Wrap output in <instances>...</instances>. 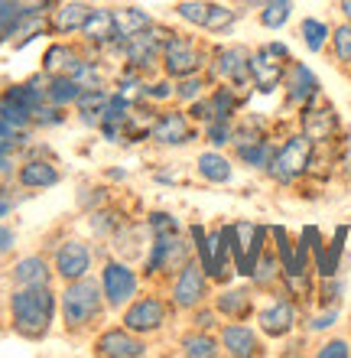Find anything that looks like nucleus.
<instances>
[{"label": "nucleus", "instance_id": "23", "mask_svg": "<svg viewBox=\"0 0 351 358\" xmlns=\"http://www.w3.org/2000/svg\"><path fill=\"white\" fill-rule=\"evenodd\" d=\"M82 59H85V49H82L78 39L49 36L46 49L39 56V72H46V76H72Z\"/></svg>", "mask_w": 351, "mask_h": 358}, {"label": "nucleus", "instance_id": "1", "mask_svg": "<svg viewBox=\"0 0 351 358\" xmlns=\"http://www.w3.org/2000/svg\"><path fill=\"white\" fill-rule=\"evenodd\" d=\"M59 322V290L49 287H10L7 329L23 342H46Z\"/></svg>", "mask_w": 351, "mask_h": 358}, {"label": "nucleus", "instance_id": "38", "mask_svg": "<svg viewBox=\"0 0 351 358\" xmlns=\"http://www.w3.org/2000/svg\"><path fill=\"white\" fill-rule=\"evenodd\" d=\"M293 0H264V7L257 10V23L264 29H283L293 20Z\"/></svg>", "mask_w": 351, "mask_h": 358}, {"label": "nucleus", "instance_id": "39", "mask_svg": "<svg viewBox=\"0 0 351 358\" xmlns=\"http://www.w3.org/2000/svg\"><path fill=\"white\" fill-rule=\"evenodd\" d=\"M143 225H147L150 238L186 231V225H182V218L176 215V212H170V208H147V212H143Z\"/></svg>", "mask_w": 351, "mask_h": 358}, {"label": "nucleus", "instance_id": "18", "mask_svg": "<svg viewBox=\"0 0 351 358\" xmlns=\"http://www.w3.org/2000/svg\"><path fill=\"white\" fill-rule=\"evenodd\" d=\"M218 342L221 355L228 358H260L267 352L260 329L251 326L247 320H225L218 326Z\"/></svg>", "mask_w": 351, "mask_h": 358}, {"label": "nucleus", "instance_id": "40", "mask_svg": "<svg viewBox=\"0 0 351 358\" xmlns=\"http://www.w3.org/2000/svg\"><path fill=\"white\" fill-rule=\"evenodd\" d=\"M345 293H348V283H345L342 273L319 277V280H315V306H342Z\"/></svg>", "mask_w": 351, "mask_h": 358}, {"label": "nucleus", "instance_id": "3", "mask_svg": "<svg viewBox=\"0 0 351 358\" xmlns=\"http://www.w3.org/2000/svg\"><path fill=\"white\" fill-rule=\"evenodd\" d=\"M192 257H195V251H192L189 235H186V231H176V235L150 238L147 248H143L140 261H137V267H140L143 280L150 283V287H166L182 267L189 264Z\"/></svg>", "mask_w": 351, "mask_h": 358}, {"label": "nucleus", "instance_id": "13", "mask_svg": "<svg viewBox=\"0 0 351 358\" xmlns=\"http://www.w3.org/2000/svg\"><path fill=\"white\" fill-rule=\"evenodd\" d=\"M166 296H170L172 310L179 313V316H186V313H192L195 306H202V303L211 300V293H215V283H211V277L205 273V267L192 257L189 264L182 267L176 277H172L166 287Z\"/></svg>", "mask_w": 351, "mask_h": 358}, {"label": "nucleus", "instance_id": "34", "mask_svg": "<svg viewBox=\"0 0 351 358\" xmlns=\"http://www.w3.org/2000/svg\"><path fill=\"white\" fill-rule=\"evenodd\" d=\"M78 94H82V85H78L72 76H49L46 78V101L72 111L78 101Z\"/></svg>", "mask_w": 351, "mask_h": 358}, {"label": "nucleus", "instance_id": "7", "mask_svg": "<svg viewBox=\"0 0 351 358\" xmlns=\"http://www.w3.org/2000/svg\"><path fill=\"white\" fill-rule=\"evenodd\" d=\"M98 283H101V293H105V303L111 316H121V310L133 296L143 293V273L137 267V261L121 255H105L101 264H98Z\"/></svg>", "mask_w": 351, "mask_h": 358}, {"label": "nucleus", "instance_id": "54", "mask_svg": "<svg viewBox=\"0 0 351 358\" xmlns=\"http://www.w3.org/2000/svg\"><path fill=\"white\" fill-rule=\"evenodd\" d=\"M231 3H237L241 10H260L264 7V0H231Z\"/></svg>", "mask_w": 351, "mask_h": 358}, {"label": "nucleus", "instance_id": "52", "mask_svg": "<svg viewBox=\"0 0 351 358\" xmlns=\"http://www.w3.org/2000/svg\"><path fill=\"white\" fill-rule=\"evenodd\" d=\"M105 179H107V182H127V179H130V170L111 166V170H105Z\"/></svg>", "mask_w": 351, "mask_h": 358}, {"label": "nucleus", "instance_id": "55", "mask_svg": "<svg viewBox=\"0 0 351 358\" xmlns=\"http://www.w3.org/2000/svg\"><path fill=\"white\" fill-rule=\"evenodd\" d=\"M335 7H338L342 20H348V23H351V0H335Z\"/></svg>", "mask_w": 351, "mask_h": 358}, {"label": "nucleus", "instance_id": "43", "mask_svg": "<svg viewBox=\"0 0 351 358\" xmlns=\"http://www.w3.org/2000/svg\"><path fill=\"white\" fill-rule=\"evenodd\" d=\"M211 88V78L205 76V72H199V76H186V78H176V104H182V108H189L192 101H199L202 94Z\"/></svg>", "mask_w": 351, "mask_h": 358}, {"label": "nucleus", "instance_id": "24", "mask_svg": "<svg viewBox=\"0 0 351 358\" xmlns=\"http://www.w3.org/2000/svg\"><path fill=\"white\" fill-rule=\"evenodd\" d=\"M88 13H91V3H88V0H59L56 7L49 10V36L78 39Z\"/></svg>", "mask_w": 351, "mask_h": 358}, {"label": "nucleus", "instance_id": "53", "mask_svg": "<svg viewBox=\"0 0 351 358\" xmlns=\"http://www.w3.org/2000/svg\"><path fill=\"white\" fill-rule=\"evenodd\" d=\"M23 7V0H0V17H10V13H17Z\"/></svg>", "mask_w": 351, "mask_h": 358}, {"label": "nucleus", "instance_id": "20", "mask_svg": "<svg viewBox=\"0 0 351 358\" xmlns=\"http://www.w3.org/2000/svg\"><path fill=\"white\" fill-rule=\"evenodd\" d=\"M117 39V27H114V7L107 3H91L85 27L78 33V43L85 49V56H105L107 46Z\"/></svg>", "mask_w": 351, "mask_h": 358}, {"label": "nucleus", "instance_id": "49", "mask_svg": "<svg viewBox=\"0 0 351 358\" xmlns=\"http://www.w3.org/2000/svg\"><path fill=\"white\" fill-rule=\"evenodd\" d=\"M150 179L156 182V186H182V182H186L182 170H176L172 163H160V166H153Z\"/></svg>", "mask_w": 351, "mask_h": 358}, {"label": "nucleus", "instance_id": "21", "mask_svg": "<svg viewBox=\"0 0 351 358\" xmlns=\"http://www.w3.org/2000/svg\"><path fill=\"white\" fill-rule=\"evenodd\" d=\"M3 277H7L10 287H49V283H59L46 251H29V255L13 257L10 267L3 271Z\"/></svg>", "mask_w": 351, "mask_h": 358}, {"label": "nucleus", "instance_id": "51", "mask_svg": "<svg viewBox=\"0 0 351 358\" xmlns=\"http://www.w3.org/2000/svg\"><path fill=\"white\" fill-rule=\"evenodd\" d=\"M17 206H20V202L13 196H3V192H0V222L13 215V208H17Z\"/></svg>", "mask_w": 351, "mask_h": 358}, {"label": "nucleus", "instance_id": "32", "mask_svg": "<svg viewBox=\"0 0 351 358\" xmlns=\"http://www.w3.org/2000/svg\"><path fill=\"white\" fill-rule=\"evenodd\" d=\"M241 17H244V10L237 7V3H228V0H211L209 20H205V29H202V33H205V36H211V39L231 36Z\"/></svg>", "mask_w": 351, "mask_h": 358}, {"label": "nucleus", "instance_id": "9", "mask_svg": "<svg viewBox=\"0 0 351 358\" xmlns=\"http://www.w3.org/2000/svg\"><path fill=\"white\" fill-rule=\"evenodd\" d=\"M209 56H211V43L179 29V33L163 46L160 72L170 76L172 82H176V78H186V76H199V72L209 69Z\"/></svg>", "mask_w": 351, "mask_h": 358}, {"label": "nucleus", "instance_id": "16", "mask_svg": "<svg viewBox=\"0 0 351 358\" xmlns=\"http://www.w3.org/2000/svg\"><path fill=\"white\" fill-rule=\"evenodd\" d=\"M66 179L62 166H59L56 153H33V157H20L17 173H13V182H17L23 192H49L56 189L59 182Z\"/></svg>", "mask_w": 351, "mask_h": 358}, {"label": "nucleus", "instance_id": "10", "mask_svg": "<svg viewBox=\"0 0 351 358\" xmlns=\"http://www.w3.org/2000/svg\"><path fill=\"white\" fill-rule=\"evenodd\" d=\"M202 137V127L189 117L182 104H166L156 111V121L150 127L147 143L156 150H186Z\"/></svg>", "mask_w": 351, "mask_h": 358}, {"label": "nucleus", "instance_id": "35", "mask_svg": "<svg viewBox=\"0 0 351 358\" xmlns=\"http://www.w3.org/2000/svg\"><path fill=\"white\" fill-rule=\"evenodd\" d=\"M140 101H150V104H156V108L176 104V82H172L170 76H163V72L147 76V82H143V88H140Z\"/></svg>", "mask_w": 351, "mask_h": 358}, {"label": "nucleus", "instance_id": "33", "mask_svg": "<svg viewBox=\"0 0 351 358\" xmlns=\"http://www.w3.org/2000/svg\"><path fill=\"white\" fill-rule=\"evenodd\" d=\"M329 36H332V27H329L325 20L306 17L303 23H299V43H303L306 52H313V56H319V52L329 49Z\"/></svg>", "mask_w": 351, "mask_h": 358}, {"label": "nucleus", "instance_id": "27", "mask_svg": "<svg viewBox=\"0 0 351 358\" xmlns=\"http://www.w3.org/2000/svg\"><path fill=\"white\" fill-rule=\"evenodd\" d=\"M195 176L209 186H228L234 182V157H228L218 147H205L195 157Z\"/></svg>", "mask_w": 351, "mask_h": 358}, {"label": "nucleus", "instance_id": "8", "mask_svg": "<svg viewBox=\"0 0 351 358\" xmlns=\"http://www.w3.org/2000/svg\"><path fill=\"white\" fill-rule=\"evenodd\" d=\"M205 76L211 78V85L225 82V85L254 98V85H251V46H244V43H211Z\"/></svg>", "mask_w": 351, "mask_h": 358}, {"label": "nucleus", "instance_id": "48", "mask_svg": "<svg viewBox=\"0 0 351 358\" xmlns=\"http://www.w3.org/2000/svg\"><path fill=\"white\" fill-rule=\"evenodd\" d=\"M315 358H351V342L335 336V339H325L319 349H315Z\"/></svg>", "mask_w": 351, "mask_h": 358}, {"label": "nucleus", "instance_id": "31", "mask_svg": "<svg viewBox=\"0 0 351 358\" xmlns=\"http://www.w3.org/2000/svg\"><path fill=\"white\" fill-rule=\"evenodd\" d=\"M247 283H251L257 293L280 290V283H283V267H280V257H276V251L270 245H267V251L260 255V261L254 264V271H251Z\"/></svg>", "mask_w": 351, "mask_h": 358}, {"label": "nucleus", "instance_id": "25", "mask_svg": "<svg viewBox=\"0 0 351 358\" xmlns=\"http://www.w3.org/2000/svg\"><path fill=\"white\" fill-rule=\"evenodd\" d=\"M274 150H276V134L231 143V157H234V163H241V166L251 170V173H267L270 160H274Z\"/></svg>", "mask_w": 351, "mask_h": 358}, {"label": "nucleus", "instance_id": "14", "mask_svg": "<svg viewBox=\"0 0 351 358\" xmlns=\"http://www.w3.org/2000/svg\"><path fill=\"white\" fill-rule=\"evenodd\" d=\"M296 131H303L315 147H329V143H335L338 137H342L345 124H342L338 108H335L332 101L319 98V101L306 104V108L296 111Z\"/></svg>", "mask_w": 351, "mask_h": 358}, {"label": "nucleus", "instance_id": "19", "mask_svg": "<svg viewBox=\"0 0 351 358\" xmlns=\"http://www.w3.org/2000/svg\"><path fill=\"white\" fill-rule=\"evenodd\" d=\"M286 62H290V59L276 56L267 43L264 46H257V49H251V85H254V94L270 98V94L280 92L283 76H286Z\"/></svg>", "mask_w": 351, "mask_h": 358}, {"label": "nucleus", "instance_id": "15", "mask_svg": "<svg viewBox=\"0 0 351 358\" xmlns=\"http://www.w3.org/2000/svg\"><path fill=\"white\" fill-rule=\"evenodd\" d=\"M91 355L98 358H143L150 355V339L130 332L124 322H111L91 336Z\"/></svg>", "mask_w": 351, "mask_h": 358}, {"label": "nucleus", "instance_id": "45", "mask_svg": "<svg viewBox=\"0 0 351 358\" xmlns=\"http://www.w3.org/2000/svg\"><path fill=\"white\" fill-rule=\"evenodd\" d=\"M202 141L218 150H231L234 143V121H209L202 127Z\"/></svg>", "mask_w": 351, "mask_h": 358}, {"label": "nucleus", "instance_id": "22", "mask_svg": "<svg viewBox=\"0 0 351 358\" xmlns=\"http://www.w3.org/2000/svg\"><path fill=\"white\" fill-rule=\"evenodd\" d=\"M211 306L218 310L221 320H251L257 313V290L251 283H221L211 293Z\"/></svg>", "mask_w": 351, "mask_h": 358}, {"label": "nucleus", "instance_id": "26", "mask_svg": "<svg viewBox=\"0 0 351 358\" xmlns=\"http://www.w3.org/2000/svg\"><path fill=\"white\" fill-rule=\"evenodd\" d=\"M85 231L91 241H98V245H107L111 241V235H114L117 228L130 218V212L121 206V202H107V206L95 208V212H85Z\"/></svg>", "mask_w": 351, "mask_h": 358}, {"label": "nucleus", "instance_id": "12", "mask_svg": "<svg viewBox=\"0 0 351 358\" xmlns=\"http://www.w3.org/2000/svg\"><path fill=\"white\" fill-rule=\"evenodd\" d=\"M225 231H228L231 255H234V273L241 280H247L260 255L267 251V245H270V225L237 218V222H225Z\"/></svg>", "mask_w": 351, "mask_h": 358}, {"label": "nucleus", "instance_id": "36", "mask_svg": "<svg viewBox=\"0 0 351 358\" xmlns=\"http://www.w3.org/2000/svg\"><path fill=\"white\" fill-rule=\"evenodd\" d=\"M209 7H211V0H176L172 3V20H179L182 27L202 33L205 20H209Z\"/></svg>", "mask_w": 351, "mask_h": 358}, {"label": "nucleus", "instance_id": "46", "mask_svg": "<svg viewBox=\"0 0 351 358\" xmlns=\"http://www.w3.org/2000/svg\"><path fill=\"white\" fill-rule=\"evenodd\" d=\"M221 316H218V310L211 306V300L209 303H202V306H195L192 313H186V326H192V329H205V332H218V326H221Z\"/></svg>", "mask_w": 351, "mask_h": 358}, {"label": "nucleus", "instance_id": "50", "mask_svg": "<svg viewBox=\"0 0 351 358\" xmlns=\"http://www.w3.org/2000/svg\"><path fill=\"white\" fill-rule=\"evenodd\" d=\"M17 241H20L17 228L7 225V218H3V222H0V257L13 255V251H17Z\"/></svg>", "mask_w": 351, "mask_h": 358}, {"label": "nucleus", "instance_id": "57", "mask_svg": "<svg viewBox=\"0 0 351 358\" xmlns=\"http://www.w3.org/2000/svg\"><path fill=\"white\" fill-rule=\"evenodd\" d=\"M0 280H7V277H3V271H0Z\"/></svg>", "mask_w": 351, "mask_h": 358}, {"label": "nucleus", "instance_id": "42", "mask_svg": "<svg viewBox=\"0 0 351 358\" xmlns=\"http://www.w3.org/2000/svg\"><path fill=\"white\" fill-rule=\"evenodd\" d=\"M68 117H72V111L68 108H59V104L46 101L39 104V111L33 114V131L36 134H49V131H59V127H66Z\"/></svg>", "mask_w": 351, "mask_h": 358}, {"label": "nucleus", "instance_id": "5", "mask_svg": "<svg viewBox=\"0 0 351 358\" xmlns=\"http://www.w3.org/2000/svg\"><path fill=\"white\" fill-rule=\"evenodd\" d=\"M313 157H315V143L306 137L303 131H286L280 141H276V150H274V160L267 166L264 176L274 182V186H283V189H293L299 182L309 179V166H313Z\"/></svg>", "mask_w": 351, "mask_h": 358}, {"label": "nucleus", "instance_id": "17", "mask_svg": "<svg viewBox=\"0 0 351 358\" xmlns=\"http://www.w3.org/2000/svg\"><path fill=\"white\" fill-rule=\"evenodd\" d=\"M280 92H283L286 111L296 114L299 108H306V104H313V101H319V98H322V82H319V76H315L306 62L290 59V62H286V76H283Z\"/></svg>", "mask_w": 351, "mask_h": 358}, {"label": "nucleus", "instance_id": "56", "mask_svg": "<svg viewBox=\"0 0 351 358\" xmlns=\"http://www.w3.org/2000/svg\"><path fill=\"white\" fill-rule=\"evenodd\" d=\"M7 322V293H0V326Z\"/></svg>", "mask_w": 351, "mask_h": 358}, {"label": "nucleus", "instance_id": "37", "mask_svg": "<svg viewBox=\"0 0 351 358\" xmlns=\"http://www.w3.org/2000/svg\"><path fill=\"white\" fill-rule=\"evenodd\" d=\"M342 320V306H315L313 313H303V326L299 329L306 336H322V332H332Z\"/></svg>", "mask_w": 351, "mask_h": 358}, {"label": "nucleus", "instance_id": "47", "mask_svg": "<svg viewBox=\"0 0 351 358\" xmlns=\"http://www.w3.org/2000/svg\"><path fill=\"white\" fill-rule=\"evenodd\" d=\"M0 117H3L10 127H17V131L33 127V114H29L27 108H20V104H13L7 94H0Z\"/></svg>", "mask_w": 351, "mask_h": 358}, {"label": "nucleus", "instance_id": "11", "mask_svg": "<svg viewBox=\"0 0 351 358\" xmlns=\"http://www.w3.org/2000/svg\"><path fill=\"white\" fill-rule=\"evenodd\" d=\"M264 296H270V300L264 306H257V313H254L260 336L264 339H276V342L293 339L296 332H299V326H303V306L283 290L264 293Z\"/></svg>", "mask_w": 351, "mask_h": 358}, {"label": "nucleus", "instance_id": "44", "mask_svg": "<svg viewBox=\"0 0 351 358\" xmlns=\"http://www.w3.org/2000/svg\"><path fill=\"white\" fill-rule=\"evenodd\" d=\"M75 202H78V208H82V215H85V212H95V208L114 202V192H111L107 182H101V186L91 182V186H82V192L75 196Z\"/></svg>", "mask_w": 351, "mask_h": 358}, {"label": "nucleus", "instance_id": "30", "mask_svg": "<svg viewBox=\"0 0 351 358\" xmlns=\"http://www.w3.org/2000/svg\"><path fill=\"white\" fill-rule=\"evenodd\" d=\"M156 23L150 10H143L140 3H117L114 7V27H117V39L114 43H124V39L137 36L143 29H150Z\"/></svg>", "mask_w": 351, "mask_h": 358}, {"label": "nucleus", "instance_id": "41", "mask_svg": "<svg viewBox=\"0 0 351 358\" xmlns=\"http://www.w3.org/2000/svg\"><path fill=\"white\" fill-rule=\"evenodd\" d=\"M329 52H332V62L338 69H348L351 72V23L342 20L332 27V36H329Z\"/></svg>", "mask_w": 351, "mask_h": 358}, {"label": "nucleus", "instance_id": "6", "mask_svg": "<svg viewBox=\"0 0 351 358\" xmlns=\"http://www.w3.org/2000/svg\"><path fill=\"white\" fill-rule=\"evenodd\" d=\"M176 316H179V313L172 310L166 290H163V287H150V290H143L140 296H133V300L124 306L117 322H124L130 332H137V336L153 342L170 329Z\"/></svg>", "mask_w": 351, "mask_h": 358}, {"label": "nucleus", "instance_id": "29", "mask_svg": "<svg viewBox=\"0 0 351 358\" xmlns=\"http://www.w3.org/2000/svg\"><path fill=\"white\" fill-rule=\"evenodd\" d=\"M107 94H111V85H101V88H82V94H78L75 108H72V117H75L85 131L95 134L98 124H101V111H105L107 104Z\"/></svg>", "mask_w": 351, "mask_h": 358}, {"label": "nucleus", "instance_id": "4", "mask_svg": "<svg viewBox=\"0 0 351 358\" xmlns=\"http://www.w3.org/2000/svg\"><path fill=\"white\" fill-rule=\"evenodd\" d=\"M105 255L107 245H98L88 235H59L49 241V261H52L59 283L82 280L88 273H95L98 261Z\"/></svg>", "mask_w": 351, "mask_h": 358}, {"label": "nucleus", "instance_id": "28", "mask_svg": "<svg viewBox=\"0 0 351 358\" xmlns=\"http://www.w3.org/2000/svg\"><path fill=\"white\" fill-rule=\"evenodd\" d=\"M176 352H179L182 358H218L221 355L218 332H205V329L186 326V332L176 336Z\"/></svg>", "mask_w": 351, "mask_h": 358}, {"label": "nucleus", "instance_id": "2", "mask_svg": "<svg viewBox=\"0 0 351 358\" xmlns=\"http://www.w3.org/2000/svg\"><path fill=\"white\" fill-rule=\"evenodd\" d=\"M111 316L98 283V273H88L82 280L59 283V326L66 336L82 339V336H95L105 320Z\"/></svg>", "mask_w": 351, "mask_h": 358}]
</instances>
